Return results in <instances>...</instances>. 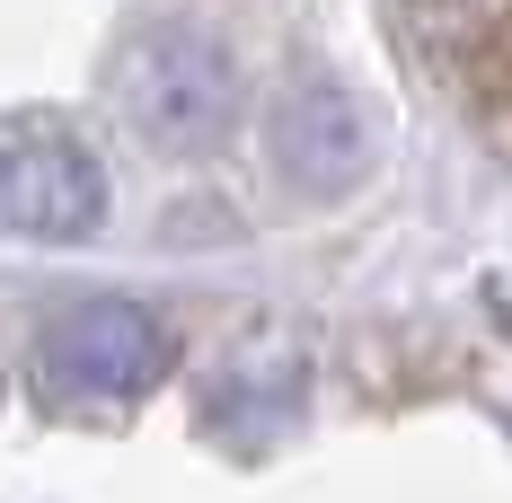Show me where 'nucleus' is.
I'll list each match as a JSON object with an SVG mask.
<instances>
[{
  "mask_svg": "<svg viewBox=\"0 0 512 503\" xmlns=\"http://www.w3.org/2000/svg\"><path fill=\"white\" fill-rule=\"evenodd\" d=\"M115 106L159 151H212L230 133V115H239V62L221 53L212 27L159 18L115 53Z\"/></svg>",
  "mask_w": 512,
  "mask_h": 503,
  "instance_id": "nucleus-1",
  "label": "nucleus"
},
{
  "mask_svg": "<svg viewBox=\"0 0 512 503\" xmlns=\"http://www.w3.org/2000/svg\"><path fill=\"white\" fill-rule=\"evenodd\" d=\"M159 371H168V327L115 292L53 309L36 336V389L53 406H133L142 389H159Z\"/></svg>",
  "mask_w": 512,
  "mask_h": 503,
  "instance_id": "nucleus-2",
  "label": "nucleus"
},
{
  "mask_svg": "<svg viewBox=\"0 0 512 503\" xmlns=\"http://www.w3.org/2000/svg\"><path fill=\"white\" fill-rule=\"evenodd\" d=\"M106 221V168L71 133H9L0 142V230L9 239H89Z\"/></svg>",
  "mask_w": 512,
  "mask_h": 503,
  "instance_id": "nucleus-3",
  "label": "nucleus"
},
{
  "mask_svg": "<svg viewBox=\"0 0 512 503\" xmlns=\"http://www.w3.org/2000/svg\"><path fill=\"white\" fill-rule=\"evenodd\" d=\"M274 159L301 195H336L362 177V115L336 80H292L274 106Z\"/></svg>",
  "mask_w": 512,
  "mask_h": 503,
  "instance_id": "nucleus-4",
  "label": "nucleus"
},
{
  "mask_svg": "<svg viewBox=\"0 0 512 503\" xmlns=\"http://www.w3.org/2000/svg\"><path fill=\"white\" fill-rule=\"evenodd\" d=\"M301 398H309L301 353L239 345V353H221V371H212V389H204V415L230 442H283V433L301 424Z\"/></svg>",
  "mask_w": 512,
  "mask_h": 503,
  "instance_id": "nucleus-5",
  "label": "nucleus"
}]
</instances>
